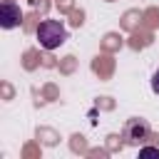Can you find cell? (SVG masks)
I'll use <instances>...</instances> for the list:
<instances>
[{"label": "cell", "mask_w": 159, "mask_h": 159, "mask_svg": "<svg viewBox=\"0 0 159 159\" xmlns=\"http://www.w3.org/2000/svg\"><path fill=\"white\" fill-rule=\"evenodd\" d=\"M37 40L45 50H57L67 40V27L60 20H42L37 25Z\"/></svg>", "instance_id": "obj_1"}, {"label": "cell", "mask_w": 159, "mask_h": 159, "mask_svg": "<svg viewBox=\"0 0 159 159\" xmlns=\"http://www.w3.org/2000/svg\"><path fill=\"white\" fill-rule=\"evenodd\" d=\"M149 124H147V119H127V124H124V132H122V137H124V142L127 144H132V147H139V144H144L147 139H149Z\"/></svg>", "instance_id": "obj_2"}, {"label": "cell", "mask_w": 159, "mask_h": 159, "mask_svg": "<svg viewBox=\"0 0 159 159\" xmlns=\"http://www.w3.org/2000/svg\"><path fill=\"white\" fill-rule=\"evenodd\" d=\"M20 20H22L20 5H15V2H2L0 5V27L12 30L15 25H20Z\"/></svg>", "instance_id": "obj_3"}, {"label": "cell", "mask_w": 159, "mask_h": 159, "mask_svg": "<svg viewBox=\"0 0 159 159\" xmlns=\"http://www.w3.org/2000/svg\"><path fill=\"white\" fill-rule=\"evenodd\" d=\"M139 157H159V149L157 147H142L139 149Z\"/></svg>", "instance_id": "obj_4"}, {"label": "cell", "mask_w": 159, "mask_h": 159, "mask_svg": "<svg viewBox=\"0 0 159 159\" xmlns=\"http://www.w3.org/2000/svg\"><path fill=\"white\" fill-rule=\"evenodd\" d=\"M152 89H154V92L159 94V70H157V72L152 75Z\"/></svg>", "instance_id": "obj_5"}]
</instances>
